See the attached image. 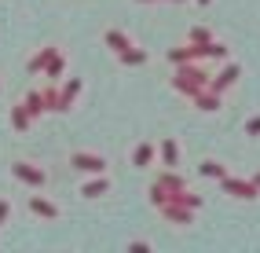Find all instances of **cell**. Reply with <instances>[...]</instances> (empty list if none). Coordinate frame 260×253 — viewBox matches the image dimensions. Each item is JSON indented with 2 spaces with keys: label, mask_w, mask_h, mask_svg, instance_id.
<instances>
[{
  "label": "cell",
  "mask_w": 260,
  "mask_h": 253,
  "mask_svg": "<svg viewBox=\"0 0 260 253\" xmlns=\"http://www.w3.org/2000/svg\"><path fill=\"white\" fill-rule=\"evenodd\" d=\"M154 183H161V187L169 191V198L172 195H180V191H187V180L176 173V169H161V173H158V180H154Z\"/></svg>",
  "instance_id": "obj_11"
},
{
  "label": "cell",
  "mask_w": 260,
  "mask_h": 253,
  "mask_svg": "<svg viewBox=\"0 0 260 253\" xmlns=\"http://www.w3.org/2000/svg\"><path fill=\"white\" fill-rule=\"evenodd\" d=\"M103 41H107V48L114 55H121V52H128V48H132V37L125 29H107V33H103Z\"/></svg>",
  "instance_id": "obj_12"
},
{
  "label": "cell",
  "mask_w": 260,
  "mask_h": 253,
  "mask_svg": "<svg viewBox=\"0 0 260 253\" xmlns=\"http://www.w3.org/2000/svg\"><path fill=\"white\" fill-rule=\"evenodd\" d=\"M172 88L194 99L202 88H209V74H205L198 62H180L176 66V77H172Z\"/></svg>",
  "instance_id": "obj_1"
},
{
  "label": "cell",
  "mask_w": 260,
  "mask_h": 253,
  "mask_svg": "<svg viewBox=\"0 0 260 253\" xmlns=\"http://www.w3.org/2000/svg\"><path fill=\"white\" fill-rule=\"evenodd\" d=\"M55 55H59V48H55V44H44L41 52H37V55H33V59L26 62V70H29V74H44V66H48L51 59H55Z\"/></svg>",
  "instance_id": "obj_13"
},
{
  "label": "cell",
  "mask_w": 260,
  "mask_h": 253,
  "mask_svg": "<svg viewBox=\"0 0 260 253\" xmlns=\"http://www.w3.org/2000/svg\"><path fill=\"white\" fill-rule=\"evenodd\" d=\"M0 92H4V84H0Z\"/></svg>",
  "instance_id": "obj_30"
},
{
  "label": "cell",
  "mask_w": 260,
  "mask_h": 253,
  "mask_svg": "<svg viewBox=\"0 0 260 253\" xmlns=\"http://www.w3.org/2000/svg\"><path fill=\"white\" fill-rule=\"evenodd\" d=\"M70 169H77V173H84V176H95V173H107V158L95 154V150H74Z\"/></svg>",
  "instance_id": "obj_3"
},
{
  "label": "cell",
  "mask_w": 260,
  "mask_h": 253,
  "mask_svg": "<svg viewBox=\"0 0 260 253\" xmlns=\"http://www.w3.org/2000/svg\"><path fill=\"white\" fill-rule=\"evenodd\" d=\"M198 4H209V0H198Z\"/></svg>",
  "instance_id": "obj_29"
},
{
  "label": "cell",
  "mask_w": 260,
  "mask_h": 253,
  "mask_svg": "<svg viewBox=\"0 0 260 253\" xmlns=\"http://www.w3.org/2000/svg\"><path fill=\"white\" fill-rule=\"evenodd\" d=\"M22 107L33 114V117H41V114H48V103H44V92L41 88H33V92H26L22 96Z\"/></svg>",
  "instance_id": "obj_14"
},
{
  "label": "cell",
  "mask_w": 260,
  "mask_h": 253,
  "mask_svg": "<svg viewBox=\"0 0 260 253\" xmlns=\"http://www.w3.org/2000/svg\"><path fill=\"white\" fill-rule=\"evenodd\" d=\"M223 187H228L231 195H238V198H253V187L242 183V180H223Z\"/></svg>",
  "instance_id": "obj_20"
},
{
  "label": "cell",
  "mask_w": 260,
  "mask_h": 253,
  "mask_svg": "<svg viewBox=\"0 0 260 253\" xmlns=\"http://www.w3.org/2000/svg\"><path fill=\"white\" fill-rule=\"evenodd\" d=\"M44 77H48V81H55V84H62V81H66V55H62V52L44 66Z\"/></svg>",
  "instance_id": "obj_16"
},
{
  "label": "cell",
  "mask_w": 260,
  "mask_h": 253,
  "mask_svg": "<svg viewBox=\"0 0 260 253\" xmlns=\"http://www.w3.org/2000/svg\"><path fill=\"white\" fill-rule=\"evenodd\" d=\"M77 96H81V81L77 77H66L59 84V114H66L74 103H77Z\"/></svg>",
  "instance_id": "obj_9"
},
{
  "label": "cell",
  "mask_w": 260,
  "mask_h": 253,
  "mask_svg": "<svg viewBox=\"0 0 260 253\" xmlns=\"http://www.w3.org/2000/svg\"><path fill=\"white\" fill-rule=\"evenodd\" d=\"M235 77H238V66H228V70H223L216 81H209V88H213V92H223V88H228V84H231Z\"/></svg>",
  "instance_id": "obj_18"
},
{
  "label": "cell",
  "mask_w": 260,
  "mask_h": 253,
  "mask_svg": "<svg viewBox=\"0 0 260 253\" xmlns=\"http://www.w3.org/2000/svg\"><path fill=\"white\" fill-rule=\"evenodd\" d=\"M128 249H132V253H150V242H132Z\"/></svg>",
  "instance_id": "obj_26"
},
{
  "label": "cell",
  "mask_w": 260,
  "mask_h": 253,
  "mask_svg": "<svg viewBox=\"0 0 260 253\" xmlns=\"http://www.w3.org/2000/svg\"><path fill=\"white\" fill-rule=\"evenodd\" d=\"M158 213L165 216L169 224H190V213H194V209L183 206V202H176V198H169L165 206H158Z\"/></svg>",
  "instance_id": "obj_6"
},
{
  "label": "cell",
  "mask_w": 260,
  "mask_h": 253,
  "mask_svg": "<svg viewBox=\"0 0 260 253\" xmlns=\"http://www.w3.org/2000/svg\"><path fill=\"white\" fill-rule=\"evenodd\" d=\"M190 41H194V44H213V33L202 29V26H194V29H190Z\"/></svg>",
  "instance_id": "obj_23"
},
{
  "label": "cell",
  "mask_w": 260,
  "mask_h": 253,
  "mask_svg": "<svg viewBox=\"0 0 260 253\" xmlns=\"http://www.w3.org/2000/svg\"><path fill=\"white\" fill-rule=\"evenodd\" d=\"M180 158H183V147L172 140V136L158 143V165H161V169H176V165H180Z\"/></svg>",
  "instance_id": "obj_5"
},
{
  "label": "cell",
  "mask_w": 260,
  "mask_h": 253,
  "mask_svg": "<svg viewBox=\"0 0 260 253\" xmlns=\"http://www.w3.org/2000/svg\"><path fill=\"white\" fill-rule=\"evenodd\" d=\"M194 103H198V110H216V96L209 92V96H205V88L194 96Z\"/></svg>",
  "instance_id": "obj_22"
},
{
  "label": "cell",
  "mask_w": 260,
  "mask_h": 253,
  "mask_svg": "<svg viewBox=\"0 0 260 253\" xmlns=\"http://www.w3.org/2000/svg\"><path fill=\"white\" fill-rule=\"evenodd\" d=\"M165 202H169V191L161 183H150V206H165Z\"/></svg>",
  "instance_id": "obj_21"
},
{
  "label": "cell",
  "mask_w": 260,
  "mask_h": 253,
  "mask_svg": "<svg viewBox=\"0 0 260 253\" xmlns=\"http://www.w3.org/2000/svg\"><path fill=\"white\" fill-rule=\"evenodd\" d=\"M110 191V176L107 173H95V176H88V180H84L81 183V198H103V195H107Z\"/></svg>",
  "instance_id": "obj_8"
},
{
  "label": "cell",
  "mask_w": 260,
  "mask_h": 253,
  "mask_svg": "<svg viewBox=\"0 0 260 253\" xmlns=\"http://www.w3.org/2000/svg\"><path fill=\"white\" fill-rule=\"evenodd\" d=\"M132 165L136 169H154V165H158V147H154V143H136L132 147Z\"/></svg>",
  "instance_id": "obj_7"
},
{
  "label": "cell",
  "mask_w": 260,
  "mask_h": 253,
  "mask_svg": "<svg viewBox=\"0 0 260 253\" xmlns=\"http://www.w3.org/2000/svg\"><path fill=\"white\" fill-rule=\"evenodd\" d=\"M29 213L41 216V220H59V206L48 202L44 195H29Z\"/></svg>",
  "instance_id": "obj_10"
},
{
  "label": "cell",
  "mask_w": 260,
  "mask_h": 253,
  "mask_svg": "<svg viewBox=\"0 0 260 253\" xmlns=\"http://www.w3.org/2000/svg\"><path fill=\"white\" fill-rule=\"evenodd\" d=\"M136 4H183V0H136Z\"/></svg>",
  "instance_id": "obj_28"
},
{
  "label": "cell",
  "mask_w": 260,
  "mask_h": 253,
  "mask_svg": "<svg viewBox=\"0 0 260 253\" xmlns=\"http://www.w3.org/2000/svg\"><path fill=\"white\" fill-rule=\"evenodd\" d=\"M33 121H37V117H33L22 103H19V107H11V129H15V132H29Z\"/></svg>",
  "instance_id": "obj_15"
},
{
  "label": "cell",
  "mask_w": 260,
  "mask_h": 253,
  "mask_svg": "<svg viewBox=\"0 0 260 253\" xmlns=\"http://www.w3.org/2000/svg\"><path fill=\"white\" fill-rule=\"evenodd\" d=\"M202 176H223V165L220 162H202Z\"/></svg>",
  "instance_id": "obj_24"
},
{
  "label": "cell",
  "mask_w": 260,
  "mask_h": 253,
  "mask_svg": "<svg viewBox=\"0 0 260 253\" xmlns=\"http://www.w3.org/2000/svg\"><path fill=\"white\" fill-rule=\"evenodd\" d=\"M246 132H249V136H260V117H253V121H249V129H246Z\"/></svg>",
  "instance_id": "obj_27"
},
{
  "label": "cell",
  "mask_w": 260,
  "mask_h": 253,
  "mask_svg": "<svg viewBox=\"0 0 260 253\" xmlns=\"http://www.w3.org/2000/svg\"><path fill=\"white\" fill-rule=\"evenodd\" d=\"M117 59H121V62H125V66H147V59H150V52H147V48H136V44H132V48H128V52H121Z\"/></svg>",
  "instance_id": "obj_17"
},
{
  "label": "cell",
  "mask_w": 260,
  "mask_h": 253,
  "mask_svg": "<svg viewBox=\"0 0 260 253\" xmlns=\"http://www.w3.org/2000/svg\"><path fill=\"white\" fill-rule=\"evenodd\" d=\"M8 220H11V202H8V198H0V228H4Z\"/></svg>",
  "instance_id": "obj_25"
},
{
  "label": "cell",
  "mask_w": 260,
  "mask_h": 253,
  "mask_svg": "<svg viewBox=\"0 0 260 253\" xmlns=\"http://www.w3.org/2000/svg\"><path fill=\"white\" fill-rule=\"evenodd\" d=\"M213 52V44H194V41H190L187 48H172V52H169V62H198V59H205V55H209Z\"/></svg>",
  "instance_id": "obj_4"
},
{
  "label": "cell",
  "mask_w": 260,
  "mask_h": 253,
  "mask_svg": "<svg viewBox=\"0 0 260 253\" xmlns=\"http://www.w3.org/2000/svg\"><path fill=\"white\" fill-rule=\"evenodd\" d=\"M11 176L19 183H26V187H33V191H41L48 183V173L41 165H33V162H11Z\"/></svg>",
  "instance_id": "obj_2"
},
{
  "label": "cell",
  "mask_w": 260,
  "mask_h": 253,
  "mask_svg": "<svg viewBox=\"0 0 260 253\" xmlns=\"http://www.w3.org/2000/svg\"><path fill=\"white\" fill-rule=\"evenodd\" d=\"M44 92V103H48V114H59V84L51 81L48 88H41Z\"/></svg>",
  "instance_id": "obj_19"
}]
</instances>
